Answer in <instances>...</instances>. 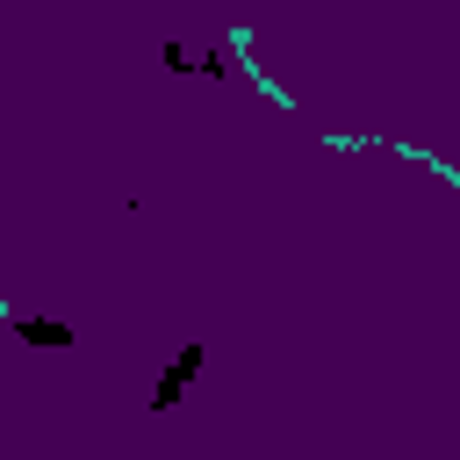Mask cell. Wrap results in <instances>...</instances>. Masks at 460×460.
Segmentation results:
<instances>
[{"mask_svg":"<svg viewBox=\"0 0 460 460\" xmlns=\"http://www.w3.org/2000/svg\"><path fill=\"white\" fill-rule=\"evenodd\" d=\"M201 359H208V352H201V345H180V359H172V367H165V374H158V388H151V410H172V402H180V395H187V381H194V374H201Z\"/></svg>","mask_w":460,"mask_h":460,"instance_id":"6da1fadb","label":"cell"},{"mask_svg":"<svg viewBox=\"0 0 460 460\" xmlns=\"http://www.w3.org/2000/svg\"><path fill=\"white\" fill-rule=\"evenodd\" d=\"M29 345H72V323H14Z\"/></svg>","mask_w":460,"mask_h":460,"instance_id":"7a4b0ae2","label":"cell"}]
</instances>
